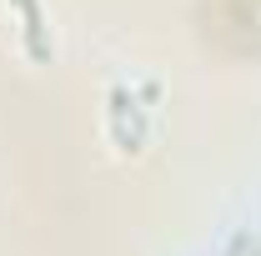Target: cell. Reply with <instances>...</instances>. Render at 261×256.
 Here are the masks:
<instances>
[{"label": "cell", "mask_w": 261, "mask_h": 256, "mask_svg": "<svg viewBox=\"0 0 261 256\" xmlns=\"http://www.w3.org/2000/svg\"><path fill=\"white\" fill-rule=\"evenodd\" d=\"M20 5V15H25V35H31V50L35 56H45V40H40V10H35V0H15Z\"/></svg>", "instance_id": "6da1fadb"}]
</instances>
